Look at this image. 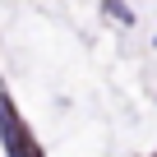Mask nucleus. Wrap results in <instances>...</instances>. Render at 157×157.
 I'll return each mask as SVG.
<instances>
[{
    "label": "nucleus",
    "mask_w": 157,
    "mask_h": 157,
    "mask_svg": "<svg viewBox=\"0 0 157 157\" xmlns=\"http://www.w3.org/2000/svg\"><path fill=\"white\" fill-rule=\"evenodd\" d=\"M106 14H116V19H120V23H129V10H125V5H120V0H106Z\"/></svg>",
    "instance_id": "nucleus-2"
},
{
    "label": "nucleus",
    "mask_w": 157,
    "mask_h": 157,
    "mask_svg": "<svg viewBox=\"0 0 157 157\" xmlns=\"http://www.w3.org/2000/svg\"><path fill=\"white\" fill-rule=\"evenodd\" d=\"M0 129H5V148H10V157H42V152L33 148L28 129L19 125V116H14L10 102H0Z\"/></svg>",
    "instance_id": "nucleus-1"
}]
</instances>
